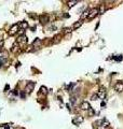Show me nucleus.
Returning a JSON list of instances; mask_svg holds the SVG:
<instances>
[{
	"label": "nucleus",
	"instance_id": "1",
	"mask_svg": "<svg viewBox=\"0 0 123 129\" xmlns=\"http://www.w3.org/2000/svg\"><path fill=\"white\" fill-rule=\"evenodd\" d=\"M19 30H20L19 25H17V24H14L11 28L8 30V33H9L10 36H14V35H16V33L19 32Z\"/></svg>",
	"mask_w": 123,
	"mask_h": 129
},
{
	"label": "nucleus",
	"instance_id": "2",
	"mask_svg": "<svg viewBox=\"0 0 123 129\" xmlns=\"http://www.w3.org/2000/svg\"><path fill=\"white\" fill-rule=\"evenodd\" d=\"M98 12H99V10H98L97 8L92 9L90 11V14H89V16H88V19H93L94 17H96L97 16V14H98Z\"/></svg>",
	"mask_w": 123,
	"mask_h": 129
},
{
	"label": "nucleus",
	"instance_id": "3",
	"mask_svg": "<svg viewBox=\"0 0 123 129\" xmlns=\"http://www.w3.org/2000/svg\"><path fill=\"white\" fill-rule=\"evenodd\" d=\"M34 87H35V83H28L27 84V86H26V88L24 89V93H27V94H29V93H31L33 92V89H34Z\"/></svg>",
	"mask_w": 123,
	"mask_h": 129
},
{
	"label": "nucleus",
	"instance_id": "4",
	"mask_svg": "<svg viewBox=\"0 0 123 129\" xmlns=\"http://www.w3.org/2000/svg\"><path fill=\"white\" fill-rule=\"evenodd\" d=\"M114 90L118 93H122L123 92V83L122 82H118L114 85Z\"/></svg>",
	"mask_w": 123,
	"mask_h": 129
},
{
	"label": "nucleus",
	"instance_id": "5",
	"mask_svg": "<svg viewBox=\"0 0 123 129\" xmlns=\"http://www.w3.org/2000/svg\"><path fill=\"white\" fill-rule=\"evenodd\" d=\"M97 96H98V98H99V99H105V97H106V90H105L104 87L100 88V90H99V93L97 94Z\"/></svg>",
	"mask_w": 123,
	"mask_h": 129
},
{
	"label": "nucleus",
	"instance_id": "6",
	"mask_svg": "<svg viewBox=\"0 0 123 129\" xmlns=\"http://www.w3.org/2000/svg\"><path fill=\"white\" fill-rule=\"evenodd\" d=\"M90 108H91L90 103L86 102V101H83V102L80 104V109H81V110H89Z\"/></svg>",
	"mask_w": 123,
	"mask_h": 129
},
{
	"label": "nucleus",
	"instance_id": "7",
	"mask_svg": "<svg viewBox=\"0 0 123 129\" xmlns=\"http://www.w3.org/2000/svg\"><path fill=\"white\" fill-rule=\"evenodd\" d=\"M82 122H83V117H82V116H77L76 118L72 120V123L76 125H79L80 123H82Z\"/></svg>",
	"mask_w": 123,
	"mask_h": 129
},
{
	"label": "nucleus",
	"instance_id": "8",
	"mask_svg": "<svg viewBox=\"0 0 123 129\" xmlns=\"http://www.w3.org/2000/svg\"><path fill=\"white\" fill-rule=\"evenodd\" d=\"M27 42V38L25 37V36H21V37L17 39V44H21V43H26Z\"/></svg>",
	"mask_w": 123,
	"mask_h": 129
},
{
	"label": "nucleus",
	"instance_id": "9",
	"mask_svg": "<svg viewBox=\"0 0 123 129\" xmlns=\"http://www.w3.org/2000/svg\"><path fill=\"white\" fill-rule=\"evenodd\" d=\"M81 25H82V21H78L77 23H74V25H72V29H78V28H80V27H81Z\"/></svg>",
	"mask_w": 123,
	"mask_h": 129
},
{
	"label": "nucleus",
	"instance_id": "10",
	"mask_svg": "<svg viewBox=\"0 0 123 129\" xmlns=\"http://www.w3.org/2000/svg\"><path fill=\"white\" fill-rule=\"evenodd\" d=\"M40 21H41V23H47L48 19H49V17H48V15H41V16H39Z\"/></svg>",
	"mask_w": 123,
	"mask_h": 129
},
{
	"label": "nucleus",
	"instance_id": "11",
	"mask_svg": "<svg viewBox=\"0 0 123 129\" xmlns=\"http://www.w3.org/2000/svg\"><path fill=\"white\" fill-rule=\"evenodd\" d=\"M21 27H22L23 30H25L26 28H28V23H27V22H22V23H21Z\"/></svg>",
	"mask_w": 123,
	"mask_h": 129
},
{
	"label": "nucleus",
	"instance_id": "12",
	"mask_svg": "<svg viewBox=\"0 0 123 129\" xmlns=\"http://www.w3.org/2000/svg\"><path fill=\"white\" fill-rule=\"evenodd\" d=\"M77 3H78V1H77V0H74V1H69L67 4H68V7L69 8H72V7H74Z\"/></svg>",
	"mask_w": 123,
	"mask_h": 129
},
{
	"label": "nucleus",
	"instance_id": "13",
	"mask_svg": "<svg viewBox=\"0 0 123 129\" xmlns=\"http://www.w3.org/2000/svg\"><path fill=\"white\" fill-rule=\"evenodd\" d=\"M19 49H20L19 45H17V43H15V44H14V46H13V49H12V52H14V53H17V52H19Z\"/></svg>",
	"mask_w": 123,
	"mask_h": 129
},
{
	"label": "nucleus",
	"instance_id": "14",
	"mask_svg": "<svg viewBox=\"0 0 123 129\" xmlns=\"http://www.w3.org/2000/svg\"><path fill=\"white\" fill-rule=\"evenodd\" d=\"M89 14H90V10H86V11H84L83 15H82V19L85 18V17H88V16H89Z\"/></svg>",
	"mask_w": 123,
	"mask_h": 129
},
{
	"label": "nucleus",
	"instance_id": "15",
	"mask_svg": "<svg viewBox=\"0 0 123 129\" xmlns=\"http://www.w3.org/2000/svg\"><path fill=\"white\" fill-rule=\"evenodd\" d=\"M97 99H99V98H98V96H97V94H94L93 96L91 97V100H93V101H96Z\"/></svg>",
	"mask_w": 123,
	"mask_h": 129
},
{
	"label": "nucleus",
	"instance_id": "16",
	"mask_svg": "<svg viewBox=\"0 0 123 129\" xmlns=\"http://www.w3.org/2000/svg\"><path fill=\"white\" fill-rule=\"evenodd\" d=\"M40 42H41V41H40V39H38V38H37V39H36V40L34 41V43H33V46H36V45H37V44H39Z\"/></svg>",
	"mask_w": 123,
	"mask_h": 129
},
{
	"label": "nucleus",
	"instance_id": "17",
	"mask_svg": "<svg viewBox=\"0 0 123 129\" xmlns=\"http://www.w3.org/2000/svg\"><path fill=\"white\" fill-rule=\"evenodd\" d=\"M95 114V112H94V110L92 108H90L89 109V115H90V116H92V115H94Z\"/></svg>",
	"mask_w": 123,
	"mask_h": 129
},
{
	"label": "nucleus",
	"instance_id": "18",
	"mask_svg": "<svg viewBox=\"0 0 123 129\" xmlns=\"http://www.w3.org/2000/svg\"><path fill=\"white\" fill-rule=\"evenodd\" d=\"M41 93H42V94H47V93H48L47 88H45L44 86H42V87H41Z\"/></svg>",
	"mask_w": 123,
	"mask_h": 129
},
{
	"label": "nucleus",
	"instance_id": "19",
	"mask_svg": "<svg viewBox=\"0 0 123 129\" xmlns=\"http://www.w3.org/2000/svg\"><path fill=\"white\" fill-rule=\"evenodd\" d=\"M76 100H77V99H76V97H70V102H71V103H74V102H76Z\"/></svg>",
	"mask_w": 123,
	"mask_h": 129
},
{
	"label": "nucleus",
	"instance_id": "20",
	"mask_svg": "<svg viewBox=\"0 0 123 129\" xmlns=\"http://www.w3.org/2000/svg\"><path fill=\"white\" fill-rule=\"evenodd\" d=\"M108 125H109V123H108L106 120H104V124H103V126H104V127H107Z\"/></svg>",
	"mask_w": 123,
	"mask_h": 129
},
{
	"label": "nucleus",
	"instance_id": "21",
	"mask_svg": "<svg viewBox=\"0 0 123 129\" xmlns=\"http://www.w3.org/2000/svg\"><path fill=\"white\" fill-rule=\"evenodd\" d=\"M71 32V29H65L64 30V33H70Z\"/></svg>",
	"mask_w": 123,
	"mask_h": 129
},
{
	"label": "nucleus",
	"instance_id": "22",
	"mask_svg": "<svg viewBox=\"0 0 123 129\" xmlns=\"http://www.w3.org/2000/svg\"><path fill=\"white\" fill-rule=\"evenodd\" d=\"M114 59H116V60H118V61H120V60H122V57H116V58H114Z\"/></svg>",
	"mask_w": 123,
	"mask_h": 129
},
{
	"label": "nucleus",
	"instance_id": "23",
	"mask_svg": "<svg viewBox=\"0 0 123 129\" xmlns=\"http://www.w3.org/2000/svg\"><path fill=\"white\" fill-rule=\"evenodd\" d=\"M25 96H26V95H25V93H21V97H22V98H25Z\"/></svg>",
	"mask_w": 123,
	"mask_h": 129
},
{
	"label": "nucleus",
	"instance_id": "24",
	"mask_svg": "<svg viewBox=\"0 0 123 129\" xmlns=\"http://www.w3.org/2000/svg\"><path fill=\"white\" fill-rule=\"evenodd\" d=\"M3 33H5V30H0V37H1Z\"/></svg>",
	"mask_w": 123,
	"mask_h": 129
},
{
	"label": "nucleus",
	"instance_id": "25",
	"mask_svg": "<svg viewBox=\"0 0 123 129\" xmlns=\"http://www.w3.org/2000/svg\"><path fill=\"white\" fill-rule=\"evenodd\" d=\"M2 44H3V42H2V41H0V49H1V46H2Z\"/></svg>",
	"mask_w": 123,
	"mask_h": 129
},
{
	"label": "nucleus",
	"instance_id": "26",
	"mask_svg": "<svg viewBox=\"0 0 123 129\" xmlns=\"http://www.w3.org/2000/svg\"><path fill=\"white\" fill-rule=\"evenodd\" d=\"M20 33H21V35H23V33H24V30H23V29H21V31H20Z\"/></svg>",
	"mask_w": 123,
	"mask_h": 129
}]
</instances>
